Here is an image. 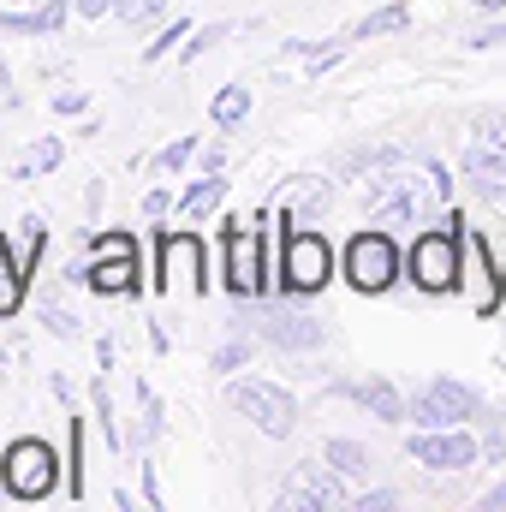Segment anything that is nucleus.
Listing matches in <instances>:
<instances>
[{
    "mask_svg": "<svg viewBox=\"0 0 506 512\" xmlns=\"http://www.w3.org/2000/svg\"><path fill=\"white\" fill-rule=\"evenodd\" d=\"M447 203V179L429 161H381V173L370 179V209L381 221H417L435 215Z\"/></svg>",
    "mask_w": 506,
    "mask_h": 512,
    "instance_id": "1",
    "label": "nucleus"
},
{
    "mask_svg": "<svg viewBox=\"0 0 506 512\" xmlns=\"http://www.w3.org/2000/svg\"><path fill=\"white\" fill-rule=\"evenodd\" d=\"M227 405L245 411L262 435H292V423H298V399H292L280 382H256V376H245V382L227 387Z\"/></svg>",
    "mask_w": 506,
    "mask_h": 512,
    "instance_id": "2",
    "label": "nucleus"
},
{
    "mask_svg": "<svg viewBox=\"0 0 506 512\" xmlns=\"http://www.w3.org/2000/svg\"><path fill=\"white\" fill-rule=\"evenodd\" d=\"M6 495L12 501L54 495V447L48 441H12L6 447Z\"/></svg>",
    "mask_w": 506,
    "mask_h": 512,
    "instance_id": "3",
    "label": "nucleus"
},
{
    "mask_svg": "<svg viewBox=\"0 0 506 512\" xmlns=\"http://www.w3.org/2000/svg\"><path fill=\"white\" fill-rule=\"evenodd\" d=\"M405 453H411L417 465H429V471H471L477 453H483V435H465V429L447 423V429H423V435H411Z\"/></svg>",
    "mask_w": 506,
    "mask_h": 512,
    "instance_id": "4",
    "label": "nucleus"
},
{
    "mask_svg": "<svg viewBox=\"0 0 506 512\" xmlns=\"http://www.w3.org/2000/svg\"><path fill=\"white\" fill-rule=\"evenodd\" d=\"M477 411H483V399H477V387H465V382H429L411 399L417 429H447V423H465Z\"/></svg>",
    "mask_w": 506,
    "mask_h": 512,
    "instance_id": "5",
    "label": "nucleus"
},
{
    "mask_svg": "<svg viewBox=\"0 0 506 512\" xmlns=\"http://www.w3.org/2000/svg\"><path fill=\"white\" fill-rule=\"evenodd\" d=\"M334 274V251L316 239V233H298L286 251H280V286L286 292H322Z\"/></svg>",
    "mask_w": 506,
    "mask_h": 512,
    "instance_id": "6",
    "label": "nucleus"
},
{
    "mask_svg": "<svg viewBox=\"0 0 506 512\" xmlns=\"http://www.w3.org/2000/svg\"><path fill=\"white\" fill-rule=\"evenodd\" d=\"M274 501L280 507H304V512H328V507H346V483L328 465H292Z\"/></svg>",
    "mask_w": 506,
    "mask_h": 512,
    "instance_id": "7",
    "label": "nucleus"
},
{
    "mask_svg": "<svg viewBox=\"0 0 506 512\" xmlns=\"http://www.w3.org/2000/svg\"><path fill=\"white\" fill-rule=\"evenodd\" d=\"M411 280L423 292H453L465 274H459V239L453 233H423L417 251H411Z\"/></svg>",
    "mask_w": 506,
    "mask_h": 512,
    "instance_id": "8",
    "label": "nucleus"
},
{
    "mask_svg": "<svg viewBox=\"0 0 506 512\" xmlns=\"http://www.w3.org/2000/svg\"><path fill=\"white\" fill-rule=\"evenodd\" d=\"M346 274H352L358 292H381V286H393V274H399V251H393V239H387V233H358L352 251H346Z\"/></svg>",
    "mask_w": 506,
    "mask_h": 512,
    "instance_id": "9",
    "label": "nucleus"
},
{
    "mask_svg": "<svg viewBox=\"0 0 506 512\" xmlns=\"http://www.w3.org/2000/svg\"><path fill=\"white\" fill-rule=\"evenodd\" d=\"M268 280V256L256 245V227H227V286L239 298H256Z\"/></svg>",
    "mask_w": 506,
    "mask_h": 512,
    "instance_id": "10",
    "label": "nucleus"
},
{
    "mask_svg": "<svg viewBox=\"0 0 506 512\" xmlns=\"http://www.w3.org/2000/svg\"><path fill=\"white\" fill-rule=\"evenodd\" d=\"M161 286L179 292V298H197L203 292V245L197 239H161Z\"/></svg>",
    "mask_w": 506,
    "mask_h": 512,
    "instance_id": "11",
    "label": "nucleus"
},
{
    "mask_svg": "<svg viewBox=\"0 0 506 512\" xmlns=\"http://www.w3.org/2000/svg\"><path fill=\"white\" fill-rule=\"evenodd\" d=\"M465 179L495 203V209H506V155H495L489 143H477V149H465Z\"/></svg>",
    "mask_w": 506,
    "mask_h": 512,
    "instance_id": "12",
    "label": "nucleus"
},
{
    "mask_svg": "<svg viewBox=\"0 0 506 512\" xmlns=\"http://www.w3.org/2000/svg\"><path fill=\"white\" fill-rule=\"evenodd\" d=\"M262 334H268L274 346H292V352L322 346V328H316L310 316H292V310H262Z\"/></svg>",
    "mask_w": 506,
    "mask_h": 512,
    "instance_id": "13",
    "label": "nucleus"
},
{
    "mask_svg": "<svg viewBox=\"0 0 506 512\" xmlns=\"http://www.w3.org/2000/svg\"><path fill=\"white\" fill-rule=\"evenodd\" d=\"M274 215H298V209H328V179H286L274 197Z\"/></svg>",
    "mask_w": 506,
    "mask_h": 512,
    "instance_id": "14",
    "label": "nucleus"
},
{
    "mask_svg": "<svg viewBox=\"0 0 506 512\" xmlns=\"http://www.w3.org/2000/svg\"><path fill=\"white\" fill-rule=\"evenodd\" d=\"M84 280H90L96 292H131V286H137V256H102V262L84 268Z\"/></svg>",
    "mask_w": 506,
    "mask_h": 512,
    "instance_id": "15",
    "label": "nucleus"
},
{
    "mask_svg": "<svg viewBox=\"0 0 506 512\" xmlns=\"http://www.w3.org/2000/svg\"><path fill=\"white\" fill-rule=\"evenodd\" d=\"M352 399L364 405V411H376V417H387V423H399V417H411V405L393 393V387L381 382V376H370V382H358L352 387Z\"/></svg>",
    "mask_w": 506,
    "mask_h": 512,
    "instance_id": "16",
    "label": "nucleus"
},
{
    "mask_svg": "<svg viewBox=\"0 0 506 512\" xmlns=\"http://www.w3.org/2000/svg\"><path fill=\"white\" fill-rule=\"evenodd\" d=\"M209 114H215V126H221V131H233L245 114H251V96H245V84H227V90L215 96V108H209Z\"/></svg>",
    "mask_w": 506,
    "mask_h": 512,
    "instance_id": "17",
    "label": "nucleus"
},
{
    "mask_svg": "<svg viewBox=\"0 0 506 512\" xmlns=\"http://www.w3.org/2000/svg\"><path fill=\"white\" fill-rule=\"evenodd\" d=\"M221 191H227V185H221V173H209L203 185H191V191H185V203H179V209H185V215H209V209L221 203Z\"/></svg>",
    "mask_w": 506,
    "mask_h": 512,
    "instance_id": "18",
    "label": "nucleus"
},
{
    "mask_svg": "<svg viewBox=\"0 0 506 512\" xmlns=\"http://www.w3.org/2000/svg\"><path fill=\"white\" fill-rule=\"evenodd\" d=\"M328 459H334V471H346V477H364V471H370V453H364L358 441H328Z\"/></svg>",
    "mask_w": 506,
    "mask_h": 512,
    "instance_id": "19",
    "label": "nucleus"
},
{
    "mask_svg": "<svg viewBox=\"0 0 506 512\" xmlns=\"http://www.w3.org/2000/svg\"><path fill=\"white\" fill-rule=\"evenodd\" d=\"M18 298H24V274L12 268V256H6V245H0V316H12Z\"/></svg>",
    "mask_w": 506,
    "mask_h": 512,
    "instance_id": "20",
    "label": "nucleus"
},
{
    "mask_svg": "<svg viewBox=\"0 0 506 512\" xmlns=\"http://www.w3.org/2000/svg\"><path fill=\"white\" fill-rule=\"evenodd\" d=\"M411 24V12L405 6H381L370 18H358V36H387V30H405Z\"/></svg>",
    "mask_w": 506,
    "mask_h": 512,
    "instance_id": "21",
    "label": "nucleus"
},
{
    "mask_svg": "<svg viewBox=\"0 0 506 512\" xmlns=\"http://www.w3.org/2000/svg\"><path fill=\"white\" fill-rule=\"evenodd\" d=\"M286 54H304V60H310V72H328V66H340V60H346V42H322V48H310V42H292Z\"/></svg>",
    "mask_w": 506,
    "mask_h": 512,
    "instance_id": "22",
    "label": "nucleus"
},
{
    "mask_svg": "<svg viewBox=\"0 0 506 512\" xmlns=\"http://www.w3.org/2000/svg\"><path fill=\"white\" fill-rule=\"evenodd\" d=\"M477 143H489L495 155H506V114H483L477 120Z\"/></svg>",
    "mask_w": 506,
    "mask_h": 512,
    "instance_id": "23",
    "label": "nucleus"
},
{
    "mask_svg": "<svg viewBox=\"0 0 506 512\" xmlns=\"http://www.w3.org/2000/svg\"><path fill=\"white\" fill-rule=\"evenodd\" d=\"M48 167H60V143H54V137H42V143L30 149V161H24V173H48Z\"/></svg>",
    "mask_w": 506,
    "mask_h": 512,
    "instance_id": "24",
    "label": "nucleus"
},
{
    "mask_svg": "<svg viewBox=\"0 0 506 512\" xmlns=\"http://www.w3.org/2000/svg\"><path fill=\"white\" fill-rule=\"evenodd\" d=\"M191 155H197V137H179V143H167V149H161V167H167V173H179Z\"/></svg>",
    "mask_w": 506,
    "mask_h": 512,
    "instance_id": "25",
    "label": "nucleus"
},
{
    "mask_svg": "<svg viewBox=\"0 0 506 512\" xmlns=\"http://www.w3.org/2000/svg\"><path fill=\"white\" fill-rule=\"evenodd\" d=\"M483 453H489V459H506V411H495V417H489V435H483Z\"/></svg>",
    "mask_w": 506,
    "mask_h": 512,
    "instance_id": "26",
    "label": "nucleus"
},
{
    "mask_svg": "<svg viewBox=\"0 0 506 512\" xmlns=\"http://www.w3.org/2000/svg\"><path fill=\"white\" fill-rule=\"evenodd\" d=\"M120 18L126 24H149V18H161V0H120Z\"/></svg>",
    "mask_w": 506,
    "mask_h": 512,
    "instance_id": "27",
    "label": "nucleus"
},
{
    "mask_svg": "<svg viewBox=\"0 0 506 512\" xmlns=\"http://www.w3.org/2000/svg\"><path fill=\"white\" fill-rule=\"evenodd\" d=\"M179 36H185V12H179V24H167V30H161V36L149 42V54H143V60H161L167 48H179Z\"/></svg>",
    "mask_w": 506,
    "mask_h": 512,
    "instance_id": "28",
    "label": "nucleus"
},
{
    "mask_svg": "<svg viewBox=\"0 0 506 512\" xmlns=\"http://www.w3.org/2000/svg\"><path fill=\"white\" fill-rule=\"evenodd\" d=\"M221 36H227V24H209V30H197V36L185 42V60H197V54H203V48H215Z\"/></svg>",
    "mask_w": 506,
    "mask_h": 512,
    "instance_id": "29",
    "label": "nucleus"
},
{
    "mask_svg": "<svg viewBox=\"0 0 506 512\" xmlns=\"http://www.w3.org/2000/svg\"><path fill=\"white\" fill-rule=\"evenodd\" d=\"M245 358H251V346H245V340H227V346L215 352V370H239Z\"/></svg>",
    "mask_w": 506,
    "mask_h": 512,
    "instance_id": "30",
    "label": "nucleus"
},
{
    "mask_svg": "<svg viewBox=\"0 0 506 512\" xmlns=\"http://www.w3.org/2000/svg\"><path fill=\"white\" fill-rule=\"evenodd\" d=\"M42 316H48V328H54V334H66V340H78V322H72L66 310H54L48 298H42Z\"/></svg>",
    "mask_w": 506,
    "mask_h": 512,
    "instance_id": "31",
    "label": "nucleus"
},
{
    "mask_svg": "<svg viewBox=\"0 0 506 512\" xmlns=\"http://www.w3.org/2000/svg\"><path fill=\"white\" fill-rule=\"evenodd\" d=\"M495 42H506V24H489V30L471 36V48H495Z\"/></svg>",
    "mask_w": 506,
    "mask_h": 512,
    "instance_id": "32",
    "label": "nucleus"
},
{
    "mask_svg": "<svg viewBox=\"0 0 506 512\" xmlns=\"http://www.w3.org/2000/svg\"><path fill=\"white\" fill-rule=\"evenodd\" d=\"M167 203H173V197H167V191H149V197H143V209H149V215H155V221H161V215H167Z\"/></svg>",
    "mask_w": 506,
    "mask_h": 512,
    "instance_id": "33",
    "label": "nucleus"
},
{
    "mask_svg": "<svg viewBox=\"0 0 506 512\" xmlns=\"http://www.w3.org/2000/svg\"><path fill=\"white\" fill-rule=\"evenodd\" d=\"M108 6H114V0H72V12H84V18H102Z\"/></svg>",
    "mask_w": 506,
    "mask_h": 512,
    "instance_id": "34",
    "label": "nucleus"
},
{
    "mask_svg": "<svg viewBox=\"0 0 506 512\" xmlns=\"http://www.w3.org/2000/svg\"><path fill=\"white\" fill-rule=\"evenodd\" d=\"M483 507H489V512H506V477L489 489V495H483Z\"/></svg>",
    "mask_w": 506,
    "mask_h": 512,
    "instance_id": "35",
    "label": "nucleus"
},
{
    "mask_svg": "<svg viewBox=\"0 0 506 512\" xmlns=\"http://www.w3.org/2000/svg\"><path fill=\"white\" fill-rule=\"evenodd\" d=\"M84 108H90L84 96H60V102H54V114H84Z\"/></svg>",
    "mask_w": 506,
    "mask_h": 512,
    "instance_id": "36",
    "label": "nucleus"
},
{
    "mask_svg": "<svg viewBox=\"0 0 506 512\" xmlns=\"http://www.w3.org/2000/svg\"><path fill=\"white\" fill-rule=\"evenodd\" d=\"M471 6H477V12H501L506 0H471Z\"/></svg>",
    "mask_w": 506,
    "mask_h": 512,
    "instance_id": "37",
    "label": "nucleus"
},
{
    "mask_svg": "<svg viewBox=\"0 0 506 512\" xmlns=\"http://www.w3.org/2000/svg\"><path fill=\"white\" fill-rule=\"evenodd\" d=\"M0 96H12V78H6V66H0Z\"/></svg>",
    "mask_w": 506,
    "mask_h": 512,
    "instance_id": "38",
    "label": "nucleus"
}]
</instances>
